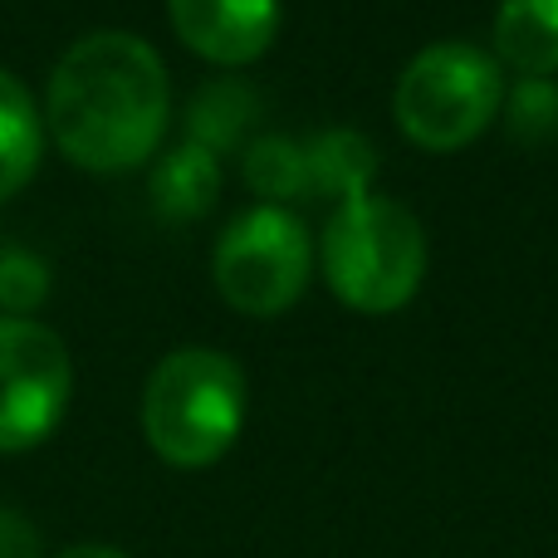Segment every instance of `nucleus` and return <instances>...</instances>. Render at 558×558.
Here are the masks:
<instances>
[{
	"mask_svg": "<svg viewBox=\"0 0 558 558\" xmlns=\"http://www.w3.org/2000/svg\"><path fill=\"white\" fill-rule=\"evenodd\" d=\"M324 275L328 289L353 314H397L412 304L426 275V235L402 202L353 196L324 226Z\"/></svg>",
	"mask_w": 558,
	"mask_h": 558,
	"instance_id": "7ed1b4c3",
	"label": "nucleus"
},
{
	"mask_svg": "<svg viewBox=\"0 0 558 558\" xmlns=\"http://www.w3.org/2000/svg\"><path fill=\"white\" fill-rule=\"evenodd\" d=\"M54 558H128V554L123 549H108V544H74V549H64Z\"/></svg>",
	"mask_w": 558,
	"mask_h": 558,
	"instance_id": "dca6fc26",
	"label": "nucleus"
},
{
	"mask_svg": "<svg viewBox=\"0 0 558 558\" xmlns=\"http://www.w3.org/2000/svg\"><path fill=\"white\" fill-rule=\"evenodd\" d=\"M172 118L167 69L147 39L94 29L59 54L45 94L54 147L84 172H133L162 147Z\"/></svg>",
	"mask_w": 558,
	"mask_h": 558,
	"instance_id": "f257e3e1",
	"label": "nucleus"
},
{
	"mask_svg": "<svg viewBox=\"0 0 558 558\" xmlns=\"http://www.w3.org/2000/svg\"><path fill=\"white\" fill-rule=\"evenodd\" d=\"M500 64L485 49L446 39L426 45L392 88V118L422 153H461L500 113Z\"/></svg>",
	"mask_w": 558,
	"mask_h": 558,
	"instance_id": "20e7f679",
	"label": "nucleus"
},
{
	"mask_svg": "<svg viewBox=\"0 0 558 558\" xmlns=\"http://www.w3.org/2000/svg\"><path fill=\"white\" fill-rule=\"evenodd\" d=\"M74 397V357L39 318L0 314V451L20 456L59 432Z\"/></svg>",
	"mask_w": 558,
	"mask_h": 558,
	"instance_id": "423d86ee",
	"label": "nucleus"
},
{
	"mask_svg": "<svg viewBox=\"0 0 558 558\" xmlns=\"http://www.w3.org/2000/svg\"><path fill=\"white\" fill-rule=\"evenodd\" d=\"M495 49L524 78L558 74V0H500Z\"/></svg>",
	"mask_w": 558,
	"mask_h": 558,
	"instance_id": "1a4fd4ad",
	"label": "nucleus"
},
{
	"mask_svg": "<svg viewBox=\"0 0 558 558\" xmlns=\"http://www.w3.org/2000/svg\"><path fill=\"white\" fill-rule=\"evenodd\" d=\"M255 113H260V108H255V94L245 84H235V78L206 84L202 94L192 98V108H186V143H196L211 157H221V153H231V147L245 143Z\"/></svg>",
	"mask_w": 558,
	"mask_h": 558,
	"instance_id": "f8f14e48",
	"label": "nucleus"
},
{
	"mask_svg": "<svg viewBox=\"0 0 558 558\" xmlns=\"http://www.w3.org/2000/svg\"><path fill=\"white\" fill-rule=\"evenodd\" d=\"M0 558H45V539L20 510L0 505Z\"/></svg>",
	"mask_w": 558,
	"mask_h": 558,
	"instance_id": "2eb2a0df",
	"label": "nucleus"
},
{
	"mask_svg": "<svg viewBox=\"0 0 558 558\" xmlns=\"http://www.w3.org/2000/svg\"><path fill=\"white\" fill-rule=\"evenodd\" d=\"M49 294V265L20 245H0V308L10 318H29Z\"/></svg>",
	"mask_w": 558,
	"mask_h": 558,
	"instance_id": "4468645a",
	"label": "nucleus"
},
{
	"mask_svg": "<svg viewBox=\"0 0 558 558\" xmlns=\"http://www.w3.org/2000/svg\"><path fill=\"white\" fill-rule=\"evenodd\" d=\"M221 196V162L206 147L182 143L157 157L153 172V206L167 221H202Z\"/></svg>",
	"mask_w": 558,
	"mask_h": 558,
	"instance_id": "9d476101",
	"label": "nucleus"
},
{
	"mask_svg": "<svg viewBox=\"0 0 558 558\" xmlns=\"http://www.w3.org/2000/svg\"><path fill=\"white\" fill-rule=\"evenodd\" d=\"M45 157V118L29 88L10 69H0V202L20 196Z\"/></svg>",
	"mask_w": 558,
	"mask_h": 558,
	"instance_id": "6e6552de",
	"label": "nucleus"
},
{
	"mask_svg": "<svg viewBox=\"0 0 558 558\" xmlns=\"http://www.w3.org/2000/svg\"><path fill=\"white\" fill-rule=\"evenodd\" d=\"M314 270V251H308V231L294 211L284 206H255V211L235 216L216 241V289L235 314L275 318L299 304Z\"/></svg>",
	"mask_w": 558,
	"mask_h": 558,
	"instance_id": "39448f33",
	"label": "nucleus"
},
{
	"mask_svg": "<svg viewBox=\"0 0 558 558\" xmlns=\"http://www.w3.org/2000/svg\"><path fill=\"white\" fill-rule=\"evenodd\" d=\"M172 29L211 64H255L275 45L279 0H167Z\"/></svg>",
	"mask_w": 558,
	"mask_h": 558,
	"instance_id": "0eeeda50",
	"label": "nucleus"
},
{
	"mask_svg": "<svg viewBox=\"0 0 558 558\" xmlns=\"http://www.w3.org/2000/svg\"><path fill=\"white\" fill-rule=\"evenodd\" d=\"M245 186L260 196L265 206H284L308 192V157L304 143L294 137H255L245 153Z\"/></svg>",
	"mask_w": 558,
	"mask_h": 558,
	"instance_id": "ddd939ff",
	"label": "nucleus"
},
{
	"mask_svg": "<svg viewBox=\"0 0 558 558\" xmlns=\"http://www.w3.org/2000/svg\"><path fill=\"white\" fill-rule=\"evenodd\" d=\"M304 157H308V192L338 196V206L353 202V196H367V186L377 177L373 143L363 133H353V128H328V133L308 137Z\"/></svg>",
	"mask_w": 558,
	"mask_h": 558,
	"instance_id": "9b49d317",
	"label": "nucleus"
},
{
	"mask_svg": "<svg viewBox=\"0 0 558 558\" xmlns=\"http://www.w3.org/2000/svg\"><path fill=\"white\" fill-rule=\"evenodd\" d=\"M245 422V373L216 348H182L143 387V436L177 471H206L235 446Z\"/></svg>",
	"mask_w": 558,
	"mask_h": 558,
	"instance_id": "f03ea898",
	"label": "nucleus"
}]
</instances>
